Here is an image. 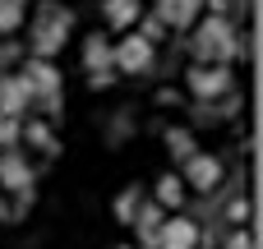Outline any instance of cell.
Masks as SVG:
<instances>
[{
	"label": "cell",
	"instance_id": "4fadbf2b",
	"mask_svg": "<svg viewBox=\"0 0 263 249\" xmlns=\"http://www.w3.org/2000/svg\"><path fill=\"white\" fill-rule=\"evenodd\" d=\"M157 226H162V208H157V203H139V213H134V231L143 236V245H157Z\"/></svg>",
	"mask_w": 263,
	"mask_h": 249
},
{
	"label": "cell",
	"instance_id": "7402d4cb",
	"mask_svg": "<svg viewBox=\"0 0 263 249\" xmlns=\"http://www.w3.org/2000/svg\"><path fill=\"white\" fill-rule=\"evenodd\" d=\"M250 217V203H231V222H245Z\"/></svg>",
	"mask_w": 263,
	"mask_h": 249
},
{
	"label": "cell",
	"instance_id": "5bb4252c",
	"mask_svg": "<svg viewBox=\"0 0 263 249\" xmlns=\"http://www.w3.org/2000/svg\"><path fill=\"white\" fill-rule=\"evenodd\" d=\"M106 23L129 32V28L139 23V0H106Z\"/></svg>",
	"mask_w": 263,
	"mask_h": 249
},
{
	"label": "cell",
	"instance_id": "ac0fdd59",
	"mask_svg": "<svg viewBox=\"0 0 263 249\" xmlns=\"http://www.w3.org/2000/svg\"><path fill=\"white\" fill-rule=\"evenodd\" d=\"M18 134H28V139L37 143V148H51V129H46V120H28V125H23Z\"/></svg>",
	"mask_w": 263,
	"mask_h": 249
},
{
	"label": "cell",
	"instance_id": "2e32d148",
	"mask_svg": "<svg viewBox=\"0 0 263 249\" xmlns=\"http://www.w3.org/2000/svg\"><path fill=\"white\" fill-rule=\"evenodd\" d=\"M28 14V0H0V32H18Z\"/></svg>",
	"mask_w": 263,
	"mask_h": 249
},
{
	"label": "cell",
	"instance_id": "8992f818",
	"mask_svg": "<svg viewBox=\"0 0 263 249\" xmlns=\"http://www.w3.org/2000/svg\"><path fill=\"white\" fill-rule=\"evenodd\" d=\"M180 166H185V176H180V180H185L190 189H199V194H208V189H217V185H222V162H217L213 152H194V157H190V162H180Z\"/></svg>",
	"mask_w": 263,
	"mask_h": 249
},
{
	"label": "cell",
	"instance_id": "e0dca14e",
	"mask_svg": "<svg viewBox=\"0 0 263 249\" xmlns=\"http://www.w3.org/2000/svg\"><path fill=\"white\" fill-rule=\"evenodd\" d=\"M139 203H143L139 185H129V189H125V194L116 199V222H125V226H129V222H134V213H139Z\"/></svg>",
	"mask_w": 263,
	"mask_h": 249
},
{
	"label": "cell",
	"instance_id": "603a6c76",
	"mask_svg": "<svg viewBox=\"0 0 263 249\" xmlns=\"http://www.w3.org/2000/svg\"><path fill=\"white\" fill-rule=\"evenodd\" d=\"M5 217H14V213H9V203H5V199H0V222H5Z\"/></svg>",
	"mask_w": 263,
	"mask_h": 249
},
{
	"label": "cell",
	"instance_id": "30bf717a",
	"mask_svg": "<svg viewBox=\"0 0 263 249\" xmlns=\"http://www.w3.org/2000/svg\"><path fill=\"white\" fill-rule=\"evenodd\" d=\"M0 185H5L9 194H23V189H32V166H28V157H18V152H5V157H0Z\"/></svg>",
	"mask_w": 263,
	"mask_h": 249
},
{
	"label": "cell",
	"instance_id": "d6986e66",
	"mask_svg": "<svg viewBox=\"0 0 263 249\" xmlns=\"http://www.w3.org/2000/svg\"><path fill=\"white\" fill-rule=\"evenodd\" d=\"M18 129H23V125H18L14 116H0V148H9V143L18 139Z\"/></svg>",
	"mask_w": 263,
	"mask_h": 249
},
{
	"label": "cell",
	"instance_id": "ffe728a7",
	"mask_svg": "<svg viewBox=\"0 0 263 249\" xmlns=\"http://www.w3.org/2000/svg\"><path fill=\"white\" fill-rule=\"evenodd\" d=\"M129 134V116H116V129H111V143H120Z\"/></svg>",
	"mask_w": 263,
	"mask_h": 249
},
{
	"label": "cell",
	"instance_id": "52a82bcc",
	"mask_svg": "<svg viewBox=\"0 0 263 249\" xmlns=\"http://www.w3.org/2000/svg\"><path fill=\"white\" fill-rule=\"evenodd\" d=\"M157 249H199V226L190 217H162L157 226Z\"/></svg>",
	"mask_w": 263,
	"mask_h": 249
},
{
	"label": "cell",
	"instance_id": "277c9868",
	"mask_svg": "<svg viewBox=\"0 0 263 249\" xmlns=\"http://www.w3.org/2000/svg\"><path fill=\"white\" fill-rule=\"evenodd\" d=\"M185 83H190V92H194L199 102L231 97V88H236V79H231V69H227V65H194Z\"/></svg>",
	"mask_w": 263,
	"mask_h": 249
},
{
	"label": "cell",
	"instance_id": "3957f363",
	"mask_svg": "<svg viewBox=\"0 0 263 249\" xmlns=\"http://www.w3.org/2000/svg\"><path fill=\"white\" fill-rule=\"evenodd\" d=\"M153 42L139 32V28H129L116 46H111V69H120V74H143L148 65H153Z\"/></svg>",
	"mask_w": 263,
	"mask_h": 249
},
{
	"label": "cell",
	"instance_id": "7c38bea8",
	"mask_svg": "<svg viewBox=\"0 0 263 249\" xmlns=\"http://www.w3.org/2000/svg\"><path fill=\"white\" fill-rule=\"evenodd\" d=\"M153 203H157L162 213L180 208V203H185V180H180V176H162V180H157V199H153Z\"/></svg>",
	"mask_w": 263,
	"mask_h": 249
},
{
	"label": "cell",
	"instance_id": "9a60e30c",
	"mask_svg": "<svg viewBox=\"0 0 263 249\" xmlns=\"http://www.w3.org/2000/svg\"><path fill=\"white\" fill-rule=\"evenodd\" d=\"M166 152H171V162H190L199 152V143L190 129H166Z\"/></svg>",
	"mask_w": 263,
	"mask_h": 249
},
{
	"label": "cell",
	"instance_id": "ba28073f",
	"mask_svg": "<svg viewBox=\"0 0 263 249\" xmlns=\"http://www.w3.org/2000/svg\"><path fill=\"white\" fill-rule=\"evenodd\" d=\"M28 106H32V88L23 83V74H5V79H0V116L23 120Z\"/></svg>",
	"mask_w": 263,
	"mask_h": 249
},
{
	"label": "cell",
	"instance_id": "6da1fadb",
	"mask_svg": "<svg viewBox=\"0 0 263 249\" xmlns=\"http://www.w3.org/2000/svg\"><path fill=\"white\" fill-rule=\"evenodd\" d=\"M236 42L240 37L231 32V23L222 14H208V18L194 23V55H199V65H227L236 55Z\"/></svg>",
	"mask_w": 263,
	"mask_h": 249
},
{
	"label": "cell",
	"instance_id": "5b68a950",
	"mask_svg": "<svg viewBox=\"0 0 263 249\" xmlns=\"http://www.w3.org/2000/svg\"><path fill=\"white\" fill-rule=\"evenodd\" d=\"M23 83L32 88V102H42V106H55L60 102V69L51 65V60H28L23 65Z\"/></svg>",
	"mask_w": 263,
	"mask_h": 249
},
{
	"label": "cell",
	"instance_id": "9c48e42d",
	"mask_svg": "<svg viewBox=\"0 0 263 249\" xmlns=\"http://www.w3.org/2000/svg\"><path fill=\"white\" fill-rule=\"evenodd\" d=\"M203 0H157V23L162 28H194Z\"/></svg>",
	"mask_w": 263,
	"mask_h": 249
},
{
	"label": "cell",
	"instance_id": "8fae6325",
	"mask_svg": "<svg viewBox=\"0 0 263 249\" xmlns=\"http://www.w3.org/2000/svg\"><path fill=\"white\" fill-rule=\"evenodd\" d=\"M83 65H88V74H106V69H111V42H106L102 32H92V37L83 42Z\"/></svg>",
	"mask_w": 263,
	"mask_h": 249
},
{
	"label": "cell",
	"instance_id": "7a4b0ae2",
	"mask_svg": "<svg viewBox=\"0 0 263 249\" xmlns=\"http://www.w3.org/2000/svg\"><path fill=\"white\" fill-rule=\"evenodd\" d=\"M69 28H74L69 9H60V5H42L37 18H32V55H37V60H51V55L65 46Z\"/></svg>",
	"mask_w": 263,
	"mask_h": 249
},
{
	"label": "cell",
	"instance_id": "44dd1931",
	"mask_svg": "<svg viewBox=\"0 0 263 249\" xmlns=\"http://www.w3.org/2000/svg\"><path fill=\"white\" fill-rule=\"evenodd\" d=\"M231 249H254V240H250V231H231Z\"/></svg>",
	"mask_w": 263,
	"mask_h": 249
}]
</instances>
